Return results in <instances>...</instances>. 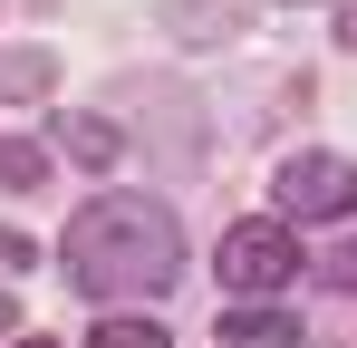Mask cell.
I'll list each match as a JSON object with an SVG mask.
<instances>
[{"label":"cell","instance_id":"6da1fadb","mask_svg":"<svg viewBox=\"0 0 357 348\" xmlns=\"http://www.w3.org/2000/svg\"><path fill=\"white\" fill-rule=\"evenodd\" d=\"M59 261H68V281L87 290V300H155V290L183 281V232L145 194H97L68 223Z\"/></svg>","mask_w":357,"mask_h":348},{"label":"cell","instance_id":"7a4b0ae2","mask_svg":"<svg viewBox=\"0 0 357 348\" xmlns=\"http://www.w3.org/2000/svg\"><path fill=\"white\" fill-rule=\"evenodd\" d=\"M299 281V232L290 223H232L222 232V290L241 300H271V290Z\"/></svg>","mask_w":357,"mask_h":348},{"label":"cell","instance_id":"3957f363","mask_svg":"<svg viewBox=\"0 0 357 348\" xmlns=\"http://www.w3.org/2000/svg\"><path fill=\"white\" fill-rule=\"evenodd\" d=\"M271 194H280V213H299V223H338V213H357V155L309 145V155H290V165L271 174Z\"/></svg>","mask_w":357,"mask_h":348},{"label":"cell","instance_id":"277c9868","mask_svg":"<svg viewBox=\"0 0 357 348\" xmlns=\"http://www.w3.org/2000/svg\"><path fill=\"white\" fill-rule=\"evenodd\" d=\"M155 20L183 29V39H232L241 20H251V0H155Z\"/></svg>","mask_w":357,"mask_h":348},{"label":"cell","instance_id":"5b68a950","mask_svg":"<svg viewBox=\"0 0 357 348\" xmlns=\"http://www.w3.org/2000/svg\"><path fill=\"white\" fill-rule=\"evenodd\" d=\"M49 87H59L49 49H0V97H49Z\"/></svg>","mask_w":357,"mask_h":348},{"label":"cell","instance_id":"8992f818","mask_svg":"<svg viewBox=\"0 0 357 348\" xmlns=\"http://www.w3.org/2000/svg\"><path fill=\"white\" fill-rule=\"evenodd\" d=\"M49 174V145H29V136H0V194H29Z\"/></svg>","mask_w":357,"mask_h":348},{"label":"cell","instance_id":"52a82bcc","mask_svg":"<svg viewBox=\"0 0 357 348\" xmlns=\"http://www.w3.org/2000/svg\"><path fill=\"white\" fill-rule=\"evenodd\" d=\"M68 155L77 165H116V126L107 116H68Z\"/></svg>","mask_w":357,"mask_h":348},{"label":"cell","instance_id":"ba28073f","mask_svg":"<svg viewBox=\"0 0 357 348\" xmlns=\"http://www.w3.org/2000/svg\"><path fill=\"white\" fill-rule=\"evenodd\" d=\"M87 348H174V339H165L155 319H97V329H87Z\"/></svg>","mask_w":357,"mask_h":348},{"label":"cell","instance_id":"9c48e42d","mask_svg":"<svg viewBox=\"0 0 357 348\" xmlns=\"http://www.w3.org/2000/svg\"><path fill=\"white\" fill-rule=\"evenodd\" d=\"M222 339H251V348H271V339H299V329L280 319V310H232V319H222Z\"/></svg>","mask_w":357,"mask_h":348},{"label":"cell","instance_id":"30bf717a","mask_svg":"<svg viewBox=\"0 0 357 348\" xmlns=\"http://www.w3.org/2000/svg\"><path fill=\"white\" fill-rule=\"evenodd\" d=\"M319 281H328V290H357V252H328V261H319Z\"/></svg>","mask_w":357,"mask_h":348},{"label":"cell","instance_id":"8fae6325","mask_svg":"<svg viewBox=\"0 0 357 348\" xmlns=\"http://www.w3.org/2000/svg\"><path fill=\"white\" fill-rule=\"evenodd\" d=\"M338 49H357V0H348V10H338Z\"/></svg>","mask_w":357,"mask_h":348},{"label":"cell","instance_id":"7c38bea8","mask_svg":"<svg viewBox=\"0 0 357 348\" xmlns=\"http://www.w3.org/2000/svg\"><path fill=\"white\" fill-rule=\"evenodd\" d=\"M10 329H20V310H10V290H0V339H10Z\"/></svg>","mask_w":357,"mask_h":348},{"label":"cell","instance_id":"4fadbf2b","mask_svg":"<svg viewBox=\"0 0 357 348\" xmlns=\"http://www.w3.org/2000/svg\"><path fill=\"white\" fill-rule=\"evenodd\" d=\"M10 348H59V339H10Z\"/></svg>","mask_w":357,"mask_h":348}]
</instances>
